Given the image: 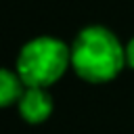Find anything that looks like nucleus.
Wrapping results in <instances>:
<instances>
[{"label": "nucleus", "instance_id": "nucleus-1", "mask_svg": "<svg viewBox=\"0 0 134 134\" xmlns=\"http://www.w3.org/2000/svg\"><path fill=\"white\" fill-rule=\"evenodd\" d=\"M126 65V46L117 36L103 25L84 27L71 44V67L73 71L90 82L103 84L113 80Z\"/></svg>", "mask_w": 134, "mask_h": 134}, {"label": "nucleus", "instance_id": "nucleus-2", "mask_svg": "<svg viewBox=\"0 0 134 134\" xmlns=\"http://www.w3.org/2000/svg\"><path fill=\"white\" fill-rule=\"evenodd\" d=\"M71 67V48L59 38L38 36L23 44L17 57V73L25 88H48Z\"/></svg>", "mask_w": 134, "mask_h": 134}, {"label": "nucleus", "instance_id": "nucleus-3", "mask_svg": "<svg viewBox=\"0 0 134 134\" xmlns=\"http://www.w3.org/2000/svg\"><path fill=\"white\" fill-rule=\"evenodd\" d=\"M17 107L27 124H42L52 113V96L46 88H25Z\"/></svg>", "mask_w": 134, "mask_h": 134}, {"label": "nucleus", "instance_id": "nucleus-4", "mask_svg": "<svg viewBox=\"0 0 134 134\" xmlns=\"http://www.w3.org/2000/svg\"><path fill=\"white\" fill-rule=\"evenodd\" d=\"M23 90H25V84L19 77V73L0 67V107H10L19 103Z\"/></svg>", "mask_w": 134, "mask_h": 134}, {"label": "nucleus", "instance_id": "nucleus-5", "mask_svg": "<svg viewBox=\"0 0 134 134\" xmlns=\"http://www.w3.org/2000/svg\"><path fill=\"white\" fill-rule=\"evenodd\" d=\"M126 65H130L134 69V38L126 44Z\"/></svg>", "mask_w": 134, "mask_h": 134}]
</instances>
